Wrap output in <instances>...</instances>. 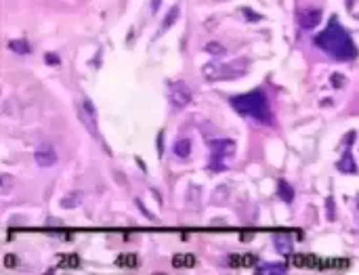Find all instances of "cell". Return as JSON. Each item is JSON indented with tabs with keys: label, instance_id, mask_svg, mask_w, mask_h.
<instances>
[{
	"label": "cell",
	"instance_id": "27",
	"mask_svg": "<svg viewBox=\"0 0 359 275\" xmlns=\"http://www.w3.org/2000/svg\"><path fill=\"white\" fill-rule=\"evenodd\" d=\"M242 13H244V15H246V17H248V19H252V21H256V19H260V15H252V11H250V9H244Z\"/></svg>",
	"mask_w": 359,
	"mask_h": 275
},
{
	"label": "cell",
	"instance_id": "8",
	"mask_svg": "<svg viewBox=\"0 0 359 275\" xmlns=\"http://www.w3.org/2000/svg\"><path fill=\"white\" fill-rule=\"evenodd\" d=\"M321 258L315 254H290V265L296 269H319Z\"/></svg>",
	"mask_w": 359,
	"mask_h": 275
},
{
	"label": "cell",
	"instance_id": "11",
	"mask_svg": "<svg viewBox=\"0 0 359 275\" xmlns=\"http://www.w3.org/2000/svg\"><path fill=\"white\" fill-rule=\"evenodd\" d=\"M351 267L349 258H321L319 271H347Z\"/></svg>",
	"mask_w": 359,
	"mask_h": 275
},
{
	"label": "cell",
	"instance_id": "15",
	"mask_svg": "<svg viewBox=\"0 0 359 275\" xmlns=\"http://www.w3.org/2000/svg\"><path fill=\"white\" fill-rule=\"evenodd\" d=\"M286 271H288V265L284 263H265V265L256 267V273L260 275H281Z\"/></svg>",
	"mask_w": 359,
	"mask_h": 275
},
{
	"label": "cell",
	"instance_id": "21",
	"mask_svg": "<svg viewBox=\"0 0 359 275\" xmlns=\"http://www.w3.org/2000/svg\"><path fill=\"white\" fill-rule=\"evenodd\" d=\"M179 19V6H170V11L166 13V19H164V23H162V32H166L168 27H170L174 21Z\"/></svg>",
	"mask_w": 359,
	"mask_h": 275
},
{
	"label": "cell",
	"instance_id": "29",
	"mask_svg": "<svg viewBox=\"0 0 359 275\" xmlns=\"http://www.w3.org/2000/svg\"><path fill=\"white\" fill-rule=\"evenodd\" d=\"M357 214H359V200H357Z\"/></svg>",
	"mask_w": 359,
	"mask_h": 275
},
{
	"label": "cell",
	"instance_id": "14",
	"mask_svg": "<svg viewBox=\"0 0 359 275\" xmlns=\"http://www.w3.org/2000/svg\"><path fill=\"white\" fill-rule=\"evenodd\" d=\"M273 242H275V248H277V252H281V254H290L292 252V235L275 233L273 235Z\"/></svg>",
	"mask_w": 359,
	"mask_h": 275
},
{
	"label": "cell",
	"instance_id": "20",
	"mask_svg": "<svg viewBox=\"0 0 359 275\" xmlns=\"http://www.w3.org/2000/svg\"><path fill=\"white\" fill-rule=\"evenodd\" d=\"M9 48L13 53H17V55H27V53H30V44H27L25 40H11Z\"/></svg>",
	"mask_w": 359,
	"mask_h": 275
},
{
	"label": "cell",
	"instance_id": "5",
	"mask_svg": "<svg viewBox=\"0 0 359 275\" xmlns=\"http://www.w3.org/2000/svg\"><path fill=\"white\" fill-rule=\"evenodd\" d=\"M168 97H170V103L174 107H185V105L191 103L193 93L183 80H174L168 84Z\"/></svg>",
	"mask_w": 359,
	"mask_h": 275
},
{
	"label": "cell",
	"instance_id": "28",
	"mask_svg": "<svg viewBox=\"0 0 359 275\" xmlns=\"http://www.w3.org/2000/svg\"><path fill=\"white\" fill-rule=\"evenodd\" d=\"M160 4H162V0H151V11H153V13H158Z\"/></svg>",
	"mask_w": 359,
	"mask_h": 275
},
{
	"label": "cell",
	"instance_id": "1",
	"mask_svg": "<svg viewBox=\"0 0 359 275\" xmlns=\"http://www.w3.org/2000/svg\"><path fill=\"white\" fill-rule=\"evenodd\" d=\"M313 42H315V46H319L323 53H328L330 57L336 61H351L357 57V46L353 44L349 32L340 25V21L336 15L330 19L326 30L315 36Z\"/></svg>",
	"mask_w": 359,
	"mask_h": 275
},
{
	"label": "cell",
	"instance_id": "18",
	"mask_svg": "<svg viewBox=\"0 0 359 275\" xmlns=\"http://www.w3.org/2000/svg\"><path fill=\"white\" fill-rule=\"evenodd\" d=\"M277 193H279L281 200L288 202V204H290V202L294 200V189H292L290 185H288V181H284V179H279V181H277Z\"/></svg>",
	"mask_w": 359,
	"mask_h": 275
},
{
	"label": "cell",
	"instance_id": "7",
	"mask_svg": "<svg viewBox=\"0 0 359 275\" xmlns=\"http://www.w3.org/2000/svg\"><path fill=\"white\" fill-rule=\"evenodd\" d=\"M296 21L302 30H313V27L319 25L321 21V11L319 9H313V11H298L296 13Z\"/></svg>",
	"mask_w": 359,
	"mask_h": 275
},
{
	"label": "cell",
	"instance_id": "9",
	"mask_svg": "<svg viewBox=\"0 0 359 275\" xmlns=\"http://www.w3.org/2000/svg\"><path fill=\"white\" fill-rule=\"evenodd\" d=\"M34 160H36L38 166H55L57 164V151L53 149L51 145H42L40 149H36V153H34Z\"/></svg>",
	"mask_w": 359,
	"mask_h": 275
},
{
	"label": "cell",
	"instance_id": "26",
	"mask_svg": "<svg viewBox=\"0 0 359 275\" xmlns=\"http://www.w3.org/2000/svg\"><path fill=\"white\" fill-rule=\"evenodd\" d=\"M4 267H9V269H13V267H17V256L6 254V256H4Z\"/></svg>",
	"mask_w": 359,
	"mask_h": 275
},
{
	"label": "cell",
	"instance_id": "17",
	"mask_svg": "<svg viewBox=\"0 0 359 275\" xmlns=\"http://www.w3.org/2000/svg\"><path fill=\"white\" fill-rule=\"evenodd\" d=\"M116 265L120 269H137L139 267V256L137 254H120L116 258Z\"/></svg>",
	"mask_w": 359,
	"mask_h": 275
},
{
	"label": "cell",
	"instance_id": "10",
	"mask_svg": "<svg viewBox=\"0 0 359 275\" xmlns=\"http://www.w3.org/2000/svg\"><path fill=\"white\" fill-rule=\"evenodd\" d=\"M229 267H233V269H239V267H254L258 265V256L256 254H229L227 258Z\"/></svg>",
	"mask_w": 359,
	"mask_h": 275
},
{
	"label": "cell",
	"instance_id": "24",
	"mask_svg": "<svg viewBox=\"0 0 359 275\" xmlns=\"http://www.w3.org/2000/svg\"><path fill=\"white\" fill-rule=\"evenodd\" d=\"M332 86H334V88L344 86V76H342V74H332Z\"/></svg>",
	"mask_w": 359,
	"mask_h": 275
},
{
	"label": "cell",
	"instance_id": "23",
	"mask_svg": "<svg viewBox=\"0 0 359 275\" xmlns=\"http://www.w3.org/2000/svg\"><path fill=\"white\" fill-rule=\"evenodd\" d=\"M206 51H208L210 55H216V57H219V55H225V46L219 44V42H208V44H206Z\"/></svg>",
	"mask_w": 359,
	"mask_h": 275
},
{
	"label": "cell",
	"instance_id": "12",
	"mask_svg": "<svg viewBox=\"0 0 359 275\" xmlns=\"http://www.w3.org/2000/svg\"><path fill=\"white\" fill-rule=\"evenodd\" d=\"M336 168H338L340 172H344V174H355V172H357L355 158H353V153H351V149H349V147H347V149H344L342 158L338 160V164H336Z\"/></svg>",
	"mask_w": 359,
	"mask_h": 275
},
{
	"label": "cell",
	"instance_id": "19",
	"mask_svg": "<svg viewBox=\"0 0 359 275\" xmlns=\"http://www.w3.org/2000/svg\"><path fill=\"white\" fill-rule=\"evenodd\" d=\"M59 267H65V269H78L80 256L78 254H61L59 256Z\"/></svg>",
	"mask_w": 359,
	"mask_h": 275
},
{
	"label": "cell",
	"instance_id": "3",
	"mask_svg": "<svg viewBox=\"0 0 359 275\" xmlns=\"http://www.w3.org/2000/svg\"><path fill=\"white\" fill-rule=\"evenodd\" d=\"M248 72V61L246 59H233L229 63L212 61L202 67V76L210 82H221V80H235L239 76Z\"/></svg>",
	"mask_w": 359,
	"mask_h": 275
},
{
	"label": "cell",
	"instance_id": "2",
	"mask_svg": "<svg viewBox=\"0 0 359 275\" xmlns=\"http://www.w3.org/2000/svg\"><path fill=\"white\" fill-rule=\"evenodd\" d=\"M229 103L239 116L252 118L260 124H271V120H273L271 107H269V99H267L265 90H260V88H254V90H250V93H246V95L231 97Z\"/></svg>",
	"mask_w": 359,
	"mask_h": 275
},
{
	"label": "cell",
	"instance_id": "16",
	"mask_svg": "<svg viewBox=\"0 0 359 275\" xmlns=\"http://www.w3.org/2000/svg\"><path fill=\"white\" fill-rule=\"evenodd\" d=\"M172 151H174V156L181 158V160L189 158V153H191V141H189V139H179L177 143H174Z\"/></svg>",
	"mask_w": 359,
	"mask_h": 275
},
{
	"label": "cell",
	"instance_id": "22",
	"mask_svg": "<svg viewBox=\"0 0 359 275\" xmlns=\"http://www.w3.org/2000/svg\"><path fill=\"white\" fill-rule=\"evenodd\" d=\"M78 204H80V193H69L61 200L63 208H74V206H78Z\"/></svg>",
	"mask_w": 359,
	"mask_h": 275
},
{
	"label": "cell",
	"instance_id": "25",
	"mask_svg": "<svg viewBox=\"0 0 359 275\" xmlns=\"http://www.w3.org/2000/svg\"><path fill=\"white\" fill-rule=\"evenodd\" d=\"M44 59H46L48 65H59V61H61V59H59V55H55V53H46V57H44Z\"/></svg>",
	"mask_w": 359,
	"mask_h": 275
},
{
	"label": "cell",
	"instance_id": "4",
	"mask_svg": "<svg viewBox=\"0 0 359 275\" xmlns=\"http://www.w3.org/2000/svg\"><path fill=\"white\" fill-rule=\"evenodd\" d=\"M208 145H210V168H212V170H223V168H227L225 160L235 153L233 141L216 139V141H208Z\"/></svg>",
	"mask_w": 359,
	"mask_h": 275
},
{
	"label": "cell",
	"instance_id": "6",
	"mask_svg": "<svg viewBox=\"0 0 359 275\" xmlns=\"http://www.w3.org/2000/svg\"><path fill=\"white\" fill-rule=\"evenodd\" d=\"M78 111H80V120L84 122V126L88 128V132H90L93 137L99 139V128H97V116H95V105L90 103L88 99H84V101L80 103Z\"/></svg>",
	"mask_w": 359,
	"mask_h": 275
},
{
	"label": "cell",
	"instance_id": "13",
	"mask_svg": "<svg viewBox=\"0 0 359 275\" xmlns=\"http://www.w3.org/2000/svg\"><path fill=\"white\" fill-rule=\"evenodd\" d=\"M195 263H198V260H195L193 254H189V252L172 256V267H177V269H193Z\"/></svg>",
	"mask_w": 359,
	"mask_h": 275
}]
</instances>
